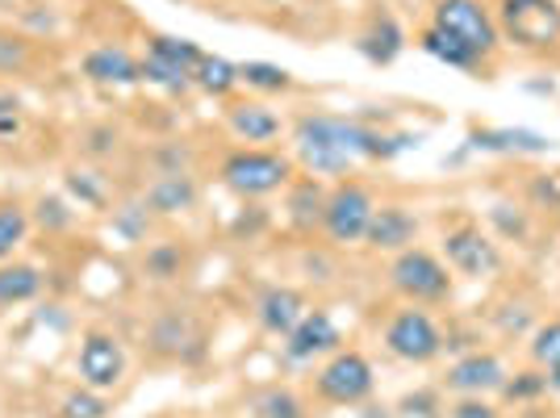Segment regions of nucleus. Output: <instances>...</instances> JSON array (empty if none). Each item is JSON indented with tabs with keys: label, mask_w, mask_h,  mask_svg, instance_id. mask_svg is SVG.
Segmentation results:
<instances>
[{
	"label": "nucleus",
	"mask_w": 560,
	"mask_h": 418,
	"mask_svg": "<svg viewBox=\"0 0 560 418\" xmlns=\"http://www.w3.org/2000/svg\"><path fill=\"white\" fill-rule=\"evenodd\" d=\"M298 151L310 172H343L355 160H389L394 151H406L410 139H381L376 130L360 121H339V117H302L298 121Z\"/></svg>",
	"instance_id": "obj_1"
},
{
	"label": "nucleus",
	"mask_w": 560,
	"mask_h": 418,
	"mask_svg": "<svg viewBox=\"0 0 560 418\" xmlns=\"http://www.w3.org/2000/svg\"><path fill=\"white\" fill-rule=\"evenodd\" d=\"M435 30L465 43L477 59H490L498 50V25H493L486 0H440L435 4Z\"/></svg>",
	"instance_id": "obj_2"
},
{
	"label": "nucleus",
	"mask_w": 560,
	"mask_h": 418,
	"mask_svg": "<svg viewBox=\"0 0 560 418\" xmlns=\"http://www.w3.org/2000/svg\"><path fill=\"white\" fill-rule=\"evenodd\" d=\"M502 30L511 43L527 50H548L560 43V4L557 0H502Z\"/></svg>",
	"instance_id": "obj_3"
},
{
	"label": "nucleus",
	"mask_w": 560,
	"mask_h": 418,
	"mask_svg": "<svg viewBox=\"0 0 560 418\" xmlns=\"http://www.w3.org/2000/svg\"><path fill=\"white\" fill-rule=\"evenodd\" d=\"M293 176V163L272 151H234L222 163V181L226 188L243 193V197H264V193H277L280 185H289Z\"/></svg>",
	"instance_id": "obj_4"
},
{
	"label": "nucleus",
	"mask_w": 560,
	"mask_h": 418,
	"mask_svg": "<svg viewBox=\"0 0 560 418\" xmlns=\"http://www.w3.org/2000/svg\"><path fill=\"white\" fill-rule=\"evenodd\" d=\"M389 277H394L397 293H406L410 302H444L447 293H452V277H447V268L431 256V252H419V247L397 252Z\"/></svg>",
	"instance_id": "obj_5"
},
{
	"label": "nucleus",
	"mask_w": 560,
	"mask_h": 418,
	"mask_svg": "<svg viewBox=\"0 0 560 418\" xmlns=\"http://www.w3.org/2000/svg\"><path fill=\"white\" fill-rule=\"evenodd\" d=\"M373 197L364 185H339L327 197V209H323V227L335 243H360L369 234V222H373Z\"/></svg>",
	"instance_id": "obj_6"
},
{
	"label": "nucleus",
	"mask_w": 560,
	"mask_h": 418,
	"mask_svg": "<svg viewBox=\"0 0 560 418\" xmlns=\"http://www.w3.org/2000/svg\"><path fill=\"white\" fill-rule=\"evenodd\" d=\"M318 394L335 406H355L373 394V364L360 351H335L327 369L318 372Z\"/></svg>",
	"instance_id": "obj_7"
},
{
	"label": "nucleus",
	"mask_w": 560,
	"mask_h": 418,
	"mask_svg": "<svg viewBox=\"0 0 560 418\" xmlns=\"http://www.w3.org/2000/svg\"><path fill=\"white\" fill-rule=\"evenodd\" d=\"M385 344H389L397 360H410V364H427L444 348L440 330H435V323L422 310H401L394 323L385 326Z\"/></svg>",
	"instance_id": "obj_8"
},
{
	"label": "nucleus",
	"mask_w": 560,
	"mask_h": 418,
	"mask_svg": "<svg viewBox=\"0 0 560 418\" xmlns=\"http://www.w3.org/2000/svg\"><path fill=\"white\" fill-rule=\"evenodd\" d=\"M121 372H126L121 344H117L114 335H105V330H89L80 339V376H84V385L96 390V394H105V390H114L117 381H121Z\"/></svg>",
	"instance_id": "obj_9"
},
{
	"label": "nucleus",
	"mask_w": 560,
	"mask_h": 418,
	"mask_svg": "<svg viewBox=\"0 0 560 418\" xmlns=\"http://www.w3.org/2000/svg\"><path fill=\"white\" fill-rule=\"evenodd\" d=\"M444 252L452 259V268L465 272V277H486V272L498 268V247L477 227H460V231L447 234Z\"/></svg>",
	"instance_id": "obj_10"
},
{
	"label": "nucleus",
	"mask_w": 560,
	"mask_h": 418,
	"mask_svg": "<svg viewBox=\"0 0 560 418\" xmlns=\"http://www.w3.org/2000/svg\"><path fill=\"white\" fill-rule=\"evenodd\" d=\"M284 339H289V344H284L289 360H314V356H323V351L339 348V326L330 323V314L314 310V314H305L302 323L293 326Z\"/></svg>",
	"instance_id": "obj_11"
},
{
	"label": "nucleus",
	"mask_w": 560,
	"mask_h": 418,
	"mask_svg": "<svg viewBox=\"0 0 560 418\" xmlns=\"http://www.w3.org/2000/svg\"><path fill=\"white\" fill-rule=\"evenodd\" d=\"M502 381H506V372H502L498 356H490V351H472V356H465L456 369L447 372V385H452V390H465V394H472V397L490 394V390H502Z\"/></svg>",
	"instance_id": "obj_12"
},
{
	"label": "nucleus",
	"mask_w": 560,
	"mask_h": 418,
	"mask_svg": "<svg viewBox=\"0 0 560 418\" xmlns=\"http://www.w3.org/2000/svg\"><path fill=\"white\" fill-rule=\"evenodd\" d=\"M419 234V222L406 213V209L397 206H385V209H373V222H369V243L381 247V252H406V243Z\"/></svg>",
	"instance_id": "obj_13"
},
{
	"label": "nucleus",
	"mask_w": 560,
	"mask_h": 418,
	"mask_svg": "<svg viewBox=\"0 0 560 418\" xmlns=\"http://www.w3.org/2000/svg\"><path fill=\"white\" fill-rule=\"evenodd\" d=\"M305 318V302L298 289H268L259 298V323L272 335H289Z\"/></svg>",
	"instance_id": "obj_14"
},
{
	"label": "nucleus",
	"mask_w": 560,
	"mask_h": 418,
	"mask_svg": "<svg viewBox=\"0 0 560 418\" xmlns=\"http://www.w3.org/2000/svg\"><path fill=\"white\" fill-rule=\"evenodd\" d=\"M84 76L96 80V84H139L142 80V63H135L126 50L117 47H101L84 59Z\"/></svg>",
	"instance_id": "obj_15"
},
{
	"label": "nucleus",
	"mask_w": 560,
	"mask_h": 418,
	"mask_svg": "<svg viewBox=\"0 0 560 418\" xmlns=\"http://www.w3.org/2000/svg\"><path fill=\"white\" fill-rule=\"evenodd\" d=\"M43 272L34 264H0V305H22L38 298Z\"/></svg>",
	"instance_id": "obj_16"
},
{
	"label": "nucleus",
	"mask_w": 560,
	"mask_h": 418,
	"mask_svg": "<svg viewBox=\"0 0 560 418\" xmlns=\"http://www.w3.org/2000/svg\"><path fill=\"white\" fill-rule=\"evenodd\" d=\"M401 43H406V38H401V30H397L394 18H376V22L360 34V50H364L373 63H394Z\"/></svg>",
	"instance_id": "obj_17"
},
{
	"label": "nucleus",
	"mask_w": 560,
	"mask_h": 418,
	"mask_svg": "<svg viewBox=\"0 0 560 418\" xmlns=\"http://www.w3.org/2000/svg\"><path fill=\"white\" fill-rule=\"evenodd\" d=\"M231 130L243 135L247 142H268L280 135V121L264 105H234L231 109Z\"/></svg>",
	"instance_id": "obj_18"
},
{
	"label": "nucleus",
	"mask_w": 560,
	"mask_h": 418,
	"mask_svg": "<svg viewBox=\"0 0 560 418\" xmlns=\"http://www.w3.org/2000/svg\"><path fill=\"white\" fill-rule=\"evenodd\" d=\"M419 43H422V50H427V55H435V59H440V63H447V68L472 71L477 63H481V59H477V55H472V50H468L465 43H456V38L440 34L435 25H427V30H422Z\"/></svg>",
	"instance_id": "obj_19"
},
{
	"label": "nucleus",
	"mask_w": 560,
	"mask_h": 418,
	"mask_svg": "<svg viewBox=\"0 0 560 418\" xmlns=\"http://www.w3.org/2000/svg\"><path fill=\"white\" fill-rule=\"evenodd\" d=\"M472 142L486 151H552V139L536 130H477Z\"/></svg>",
	"instance_id": "obj_20"
},
{
	"label": "nucleus",
	"mask_w": 560,
	"mask_h": 418,
	"mask_svg": "<svg viewBox=\"0 0 560 418\" xmlns=\"http://www.w3.org/2000/svg\"><path fill=\"white\" fill-rule=\"evenodd\" d=\"M192 84H201V89L213 96H226L234 84H238V68H234L231 59H222V55H206V59L197 63Z\"/></svg>",
	"instance_id": "obj_21"
},
{
	"label": "nucleus",
	"mask_w": 560,
	"mask_h": 418,
	"mask_svg": "<svg viewBox=\"0 0 560 418\" xmlns=\"http://www.w3.org/2000/svg\"><path fill=\"white\" fill-rule=\"evenodd\" d=\"M142 80L160 84V89H167V93H185L188 84H192V76H188L185 68H176L172 59L155 55V50H147V59H142Z\"/></svg>",
	"instance_id": "obj_22"
},
{
	"label": "nucleus",
	"mask_w": 560,
	"mask_h": 418,
	"mask_svg": "<svg viewBox=\"0 0 560 418\" xmlns=\"http://www.w3.org/2000/svg\"><path fill=\"white\" fill-rule=\"evenodd\" d=\"M197 201V188L188 176H164L160 185L151 188V206L160 209V213H176V209H188Z\"/></svg>",
	"instance_id": "obj_23"
},
{
	"label": "nucleus",
	"mask_w": 560,
	"mask_h": 418,
	"mask_svg": "<svg viewBox=\"0 0 560 418\" xmlns=\"http://www.w3.org/2000/svg\"><path fill=\"white\" fill-rule=\"evenodd\" d=\"M25 231H30V218H25V209H18V206L0 209V264L13 256L18 247H22Z\"/></svg>",
	"instance_id": "obj_24"
},
{
	"label": "nucleus",
	"mask_w": 560,
	"mask_h": 418,
	"mask_svg": "<svg viewBox=\"0 0 560 418\" xmlns=\"http://www.w3.org/2000/svg\"><path fill=\"white\" fill-rule=\"evenodd\" d=\"M151 50H155V55H164V59H172L176 68H185L188 76H197V63L206 59V50L197 47V43H188V38H155Z\"/></svg>",
	"instance_id": "obj_25"
},
{
	"label": "nucleus",
	"mask_w": 560,
	"mask_h": 418,
	"mask_svg": "<svg viewBox=\"0 0 560 418\" xmlns=\"http://www.w3.org/2000/svg\"><path fill=\"white\" fill-rule=\"evenodd\" d=\"M238 80H247L252 89H264V93H284L293 80H289V71L277 68V63H243L238 68Z\"/></svg>",
	"instance_id": "obj_26"
},
{
	"label": "nucleus",
	"mask_w": 560,
	"mask_h": 418,
	"mask_svg": "<svg viewBox=\"0 0 560 418\" xmlns=\"http://www.w3.org/2000/svg\"><path fill=\"white\" fill-rule=\"evenodd\" d=\"M289 209H293V222H298V227H314V222H323V209H327V201H323L318 185H310V181H305V185L293 193Z\"/></svg>",
	"instance_id": "obj_27"
},
{
	"label": "nucleus",
	"mask_w": 560,
	"mask_h": 418,
	"mask_svg": "<svg viewBox=\"0 0 560 418\" xmlns=\"http://www.w3.org/2000/svg\"><path fill=\"white\" fill-rule=\"evenodd\" d=\"M532 356H536L539 369H560V318L536 330V344H532Z\"/></svg>",
	"instance_id": "obj_28"
},
{
	"label": "nucleus",
	"mask_w": 560,
	"mask_h": 418,
	"mask_svg": "<svg viewBox=\"0 0 560 418\" xmlns=\"http://www.w3.org/2000/svg\"><path fill=\"white\" fill-rule=\"evenodd\" d=\"M259 418H305L302 402L289 394V390H272V394H264L256 402Z\"/></svg>",
	"instance_id": "obj_29"
},
{
	"label": "nucleus",
	"mask_w": 560,
	"mask_h": 418,
	"mask_svg": "<svg viewBox=\"0 0 560 418\" xmlns=\"http://www.w3.org/2000/svg\"><path fill=\"white\" fill-rule=\"evenodd\" d=\"M63 418H105V397L96 390H75L63 397Z\"/></svg>",
	"instance_id": "obj_30"
},
{
	"label": "nucleus",
	"mask_w": 560,
	"mask_h": 418,
	"mask_svg": "<svg viewBox=\"0 0 560 418\" xmlns=\"http://www.w3.org/2000/svg\"><path fill=\"white\" fill-rule=\"evenodd\" d=\"M502 390H506V397H536L548 390V376H539V372H518V381H502Z\"/></svg>",
	"instance_id": "obj_31"
},
{
	"label": "nucleus",
	"mask_w": 560,
	"mask_h": 418,
	"mask_svg": "<svg viewBox=\"0 0 560 418\" xmlns=\"http://www.w3.org/2000/svg\"><path fill=\"white\" fill-rule=\"evenodd\" d=\"M452 418H498L490 402H481V397H460L456 406H452Z\"/></svg>",
	"instance_id": "obj_32"
},
{
	"label": "nucleus",
	"mask_w": 560,
	"mask_h": 418,
	"mask_svg": "<svg viewBox=\"0 0 560 418\" xmlns=\"http://www.w3.org/2000/svg\"><path fill=\"white\" fill-rule=\"evenodd\" d=\"M401 410H406V415H415V410H419V418H435V394L406 397V402H401Z\"/></svg>",
	"instance_id": "obj_33"
},
{
	"label": "nucleus",
	"mask_w": 560,
	"mask_h": 418,
	"mask_svg": "<svg viewBox=\"0 0 560 418\" xmlns=\"http://www.w3.org/2000/svg\"><path fill=\"white\" fill-rule=\"evenodd\" d=\"M176 252H155V256H151V268H155V272H160V277H167V268H172V264H176Z\"/></svg>",
	"instance_id": "obj_34"
}]
</instances>
